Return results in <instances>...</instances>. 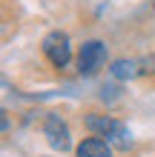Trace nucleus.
<instances>
[{
    "label": "nucleus",
    "mask_w": 155,
    "mask_h": 157,
    "mask_svg": "<svg viewBox=\"0 0 155 157\" xmlns=\"http://www.w3.org/2000/svg\"><path fill=\"white\" fill-rule=\"evenodd\" d=\"M86 128L98 137H106L118 149H129V128L109 114H86Z\"/></svg>",
    "instance_id": "1"
},
{
    "label": "nucleus",
    "mask_w": 155,
    "mask_h": 157,
    "mask_svg": "<svg viewBox=\"0 0 155 157\" xmlns=\"http://www.w3.org/2000/svg\"><path fill=\"white\" fill-rule=\"evenodd\" d=\"M43 54L49 57V63L55 69H66L69 60H72V46H69V37L63 32H49L43 37Z\"/></svg>",
    "instance_id": "2"
},
{
    "label": "nucleus",
    "mask_w": 155,
    "mask_h": 157,
    "mask_svg": "<svg viewBox=\"0 0 155 157\" xmlns=\"http://www.w3.org/2000/svg\"><path fill=\"white\" fill-rule=\"evenodd\" d=\"M106 63V46L101 40H89L80 46V54H78V71L80 75H95L98 69H104Z\"/></svg>",
    "instance_id": "3"
},
{
    "label": "nucleus",
    "mask_w": 155,
    "mask_h": 157,
    "mask_svg": "<svg viewBox=\"0 0 155 157\" xmlns=\"http://www.w3.org/2000/svg\"><path fill=\"white\" fill-rule=\"evenodd\" d=\"M43 134H46V140H49V146H52L55 151H66L69 146H72L69 128H66V123H63L58 114H49L46 117V123H43Z\"/></svg>",
    "instance_id": "4"
},
{
    "label": "nucleus",
    "mask_w": 155,
    "mask_h": 157,
    "mask_svg": "<svg viewBox=\"0 0 155 157\" xmlns=\"http://www.w3.org/2000/svg\"><path fill=\"white\" fill-rule=\"evenodd\" d=\"M78 157H112V146L104 137H86L78 143Z\"/></svg>",
    "instance_id": "5"
},
{
    "label": "nucleus",
    "mask_w": 155,
    "mask_h": 157,
    "mask_svg": "<svg viewBox=\"0 0 155 157\" xmlns=\"http://www.w3.org/2000/svg\"><path fill=\"white\" fill-rule=\"evenodd\" d=\"M138 66H141L138 60H115L109 71H112V77H115V80H129V77L138 75Z\"/></svg>",
    "instance_id": "6"
}]
</instances>
